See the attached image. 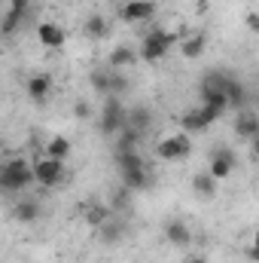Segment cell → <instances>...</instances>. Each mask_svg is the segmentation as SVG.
<instances>
[{"label": "cell", "instance_id": "obj_1", "mask_svg": "<svg viewBox=\"0 0 259 263\" xmlns=\"http://www.w3.org/2000/svg\"><path fill=\"white\" fill-rule=\"evenodd\" d=\"M31 184H37V175H34V165L28 159L15 156V159H6L3 162V168H0V187L6 193H21Z\"/></svg>", "mask_w": 259, "mask_h": 263}, {"label": "cell", "instance_id": "obj_2", "mask_svg": "<svg viewBox=\"0 0 259 263\" xmlns=\"http://www.w3.org/2000/svg\"><path fill=\"white\" fill-rule=\"evenodd\" d=\"M125 126H128V110H125L122 98L119 95H107V101H104V107L98 114V132L104 138H116Z\"/></svg>", "mask_w": 259, "mask_h": 263}, {"label": "cell", "instance_id": "obj_3", "mask_svg": "<svg viewBox=\"0 0 259 263\" xmlns=\"http://www.w3.org/2000/svg\"><path fill=\"white\" fill-rule=\"evenodd\" d=\"M177 40H180L177 34H171V31H162V28H153L149 34H143L137 55H140L143 62H162V59L171 52V46H174Z\"/></svg>", "mask_w": 259, "mask_h": 263}, {"label": "cell", "instance_id": "obj_4", "mask_svg": "<svg viewBox=\"0 0 259 263\" xmlns=\"http://www.w3.org/2000/svg\"><path fill=\"white\" fill-rule=\"evenodd\" d=\"M189 153H192V141H189L186 132L171 135V138H162L156 144V156L165 159V162H183V159H189Z\"/></svg>", "mask_w": 259, "mask_h": 263}, {"label": "cell", "instance_id": "obj_5", "mask_svg": "<svg viewBox=\"0 0 259 263\" xmlns=\"http://www.w3.org/2000/svg\"><path fill=\"white\" fill-rule=\"evenodd\" d=\"M34 175H37V184H40V187H58V184L64 181L67 168H64V162H58V159L40 156V159L34 162Z\"/></svg>", "mask_w": 259, "mask_h": 263}, {"label": "cell", "instance_id": "obj_6", "mask_svg": "<svg viewBox=\"0 0 259 263\" xmlns=\"http://www.w3.org/2000/svg\"><path fill=\"white\" fill-rule=\"evenodd\" d=\"M156 12V3L153 0H125L119 6V18L128 22V25H140V22H149Z\"/></svg>", "mask_w": 259, "mask_h": 263}, {"label": "cell", "instance_id": "obj_7", "mask_svg": "<svg viewBox=\"0 0 259 263\" xmlns=\"http://www.w3.org/2000/svg\"><path fill=\"white\" fill-rule=\"evenodd\" d=\"M217 120L210 117V110L201 104V107H189L183 117H180V126H183V132L186 135H201V132H207L210 126H213Z\"/></svg>", "mask_w": 259, "mask_h": 263}, {"label": "cell", "instance_id": "obj_8", "mask_svg": "<svg viewBox=\"0 0 259 263\" xmlns=\"http://www.w3.org/2000/svg\"><path fill=\"white\" fill-rule=\"evenodd\" d=\"M207 172H210L217 181H226V178L235 172V153H232L229 147H217V150L210 153V165H207Z\"/></svg>", "mask_w": 259, "mask_h": 263}, {"label": "cell", "instance_id": "obj_9", "mask_svg": "<svg viewBox=\"0 0 259 263\" xmlns=\"http://www.w3.org/2000/svg\"><path fill=\"white\" fill-rule=\"evenodd\" d=\"M37 40L46 46V49H61L67 43V31L55 22H40L37 25Z\"/></svg>", "mask_w": 259, "mask_h": 263}, {"label": "cell", "instance_id": "obj_10", "mask_svg": "<svg viewBox=\"0 0 259 263\" xmlns=\"http://www.w3.org/2000/svg\"><path fill=\"white\" fill-rule=\"evenodd\" d=\"M25 89H28V98H31V101L43 104V101H49V95H52V77H49V73H34V77H28Z\"/></svg>", "mask_w": 259, "mask_h": 263}, {"label": "cell", "instance_id": "obj_11", "mask_svg": "<svg viewBox=\"0 0 259 263\" xmlns=\"http://www.w3.org/2000/svg\"><path fill=\"white\" fill-rule=\"evenodd\" d=\"M229 83H232V73H226V70H207L204 77H201V98L204 95H217V92H226L229 89Z\"/></svg>", "mask_w": 259, "mask_h": 263}, {"label": "cell", "instance_id": "obj_12", "mask_svg": "<svg viewBox=\"0 0 259 263\" xmlns=\"http://www.w3.org/2000/svg\"><path fill=\"white\" fill-rule=\"evenodd\" d=\"M119 181H122V187H128L131 193H140V190L149 187V172H146V165L122 168V172H119Z\"/></svg>", "mask_w": 259, "mask_h": 263}, {"label": "cell", "instance_id": "obj_13", "mask_svg": "<svg viewBox=\"0 0 259 263\" xmlns=\"http://www.w3.org/2000/svg\"><path fill=\"white\" fill-rule=\"evenodd\" d=\"M165 239H168L174 248H189L192 230H189L183 220H168V223H165Z\"/></svg>", "mask_w": 259, "mask_h": 263}, {"label": "cell", "instance_id": "obj_14", "mask_svg": "<svg viewBox=\"0 0 259 263\" xmlns=\"http://www.w3.org/2000/svg\"><path fill=\"white\" fill-rule=\"evenodd\" d=\"M235 135L244 138V141L259 138V117L256 114H250V110H238V117H235Z\"/></svg>", "mask_w": 259, "mask_h": 263}, {"label": "cell", "instance_id": "obj_15", "mask_svg": "<svg viewBox=\"0 0 259 263\" xmlns=\"http://www.w3.org/2000/svg\"><path fill=\"white\" fill-rule=\"evenodd\" d=\"M217 187H220V181L210 175V172H198L192 175V193L201 199H213L217 196Z\"/></svg>", "mask_w": 259, "mask_h": 263}, {"label": "cell", "instance_id": "obj_16", "mask_svg": "<svg viewBox=\"0 0 259 263\" xmlns=\"http://www.w3.org/2000/svg\"><path fill=\"white\" fill-rule=\"evenodd\" d=\"M12 217H15L18 223H34V220L40 217V202H37V199H21V202L12 208Z\"/></svg>", "mask_w": 259, "mask_h": 263}, {"label": "cell", "instance_id": "obj_17", "mask_svg": "<svg viewBox=\"0 0 259 263\" xmlns=\"http://www.w3.org/2000/svg\"><path fill=\"white\" fill-rule=\"evenodd\" d=\"M82 34L89 37V40H101V37H107L110 34V25H107V18L104 15H89L85 18V25H82Z\"/></svg>", "mask_w": 259, "mask_h": 263}, {"label": "cell", "instance_id": "obj_18", "mask_svg": "<svg viewBox=\"0 0 259 263\" xmlns=\"http://www.w3.org/2000/svg\"><path fill=\"white\" fill-rule=\"evenodd\" d=\"M73 153V144L61 138V135H55V138H49V144H46V153L43 156H49V159H58V162H64L67 156Z\"/></svg>", "mask_w": 259, "mask_h": 263}, {"label": "cell", "instance_id": "obj_19", "mask_svg": "<svg viewBox=\"0 0 259 263\" xmlns=\"http://www.w3.org/2000/svg\"><path fill=\"white\" fill-rule=\"evenodd\" d=\"M204 46H207V37L204 34H189V37L180 40V55L183 59H198L204 52Z\"/></svg>", "mask_w": 259, "mask_h": 263}, {"label": "cell", "instance_id": "obj_20", "mask_svg": "<svg viewBox=\"0 0 259 263\" xmlns=\"http://www.w3.org/2000/svg\"><path fill=\"white\" fill-rule=\"evenodd\" d=\"M226 95H229V110H244V104H247V86H244L241 80H235V77H232V83H229Z\"/></svg>", "mask_w": 259, "mask_h": 263}, {"label": "cell", "instance_id": "obj_21", "mask_svg": "<svg viewBox=\"0 0 259 263\" xmlns=\"http://www.w3.org/2000/svg\"><path fill=\"white\" fill-rule=\"evenodd\" d=\"M137 59H140V55H137L131 46H116V49L110 52V67H113V70H122V67H131Z\"/></svg>", "mask_w": 259, "mask_h": 263}, {"label": "cell", "instance_id": "obj_22", "mask_svg": "<svg viewBox=\"0 0 259 263\" xmlns=\"http://www.w3.org/2000/svg\"><path fill=\"white\" fill-rule=\"evenodd\" d=\"M92 89L101 95H113V67L110 70H95L92 73Z\"/></svg>", "mask_w": 259, "mask_h": 263}, {"label": "cell", "instance_id": "obj_23", "mask_svg": "<svg viewBox=\"0 0 259 263\" xmlns=\"http://www.w3.org/2000/svg\"><path fill=\"white\" fill-rule=\"evenodd\" d=\"M107 220H110V208H107V205H89V208H85V223H89V227L101 230Z\"/></svg>", "mask_w": 259, "mask_h": 263}, {"label": "cell", "instance_id": "obj_24", "mask_svg": "<svg viewBox=\"0 0 259 263\" xmlns=\"http://www.w3.org/2000/svg\"><path fill=\"white\" fill-rule=\"evenodd\" d=\"M128 126L137 132H146L153 126V114L146 110V107H131L128 110Z\"/></svg>", "mask_w": 259, "mask_h": 263}, {"label": "cell", "instance_id": "obj_25", "mask_svg": "<svg viewBox=\"0 0 259 263\" xmlns=\"http://www.w3.org/2000/svg\"><path fill=\"white\" fill-rule=\"evenodd\" d=\"M140 135L143 132L131 129V126H125V129L116 135V150H137V141H140Z\"/></svg>", "mask_w": 259, "mask_h": 263}, {"label": "cell", "instance_id": "obj_26", "mask_svg": "<svg viewBox=\"0 0 259 263\" xmlns=\"http://www.w3.org/2000/svg\"><path fill=\"white\" fill-rule=\"evenodd\" d=\"M98 239H101V242H107V245H113V242H119V239H122V227H119L116 220H107V223L98 230Z\"/></svg>", "mask_w": 259, "mask_h": 263}, {"label": "cell", "instance_id": "obj_27", "mask_svg": "<svg viewBox=\"0 0 259 263\" xmlns=\"http://www.w3.org/2000/svg\"><path fill=\"white\" fill-rule=\"evenodd\" d=\"M21 12H15V9H6V15H3V34H15V28L21 25Z\"/></svg>", "mask_w": 259, "mask_h": 263}, {"label": "cell", "instance_id": "obj_28", "mask_svg": "<svg viewBox=\"0 0 259 263\" xmlns=\"http://www.w3.org/2000/svg\"><path fill=\"white\" fill-rule=\"evenodd\" d=\"M128 187H119V190H116V193H113V205H110V208H116V211H122V208H125V205H128Z\"/></svg>", "mask_w": 259, "mask_h": 263}, {"label": "cell", "instance_id": "obj_29", "mask_svg": "<svg viewBox=\"0 0 259 263\" xmlns=\"http://www.w3.org/2000/svg\"><path fill=\"white\" fill-rule=\"evenodd\" d=\"M125 89H128V80H125L122 73H116V70H113V95H122Z\"/></svg>", "mask_w": 259, "mask_h": 263}, {"label": "cell", "instance_id": "obj_30", "mask_svg": "<svg viewBox=\"0 0 259 263\" xmlns=\"http://www.w3.org/2000/svg\"><path fill=\"white\" fill-rule=\"evenodd\" d=\"M247 28L253 34H259V12H247Z\"/></svg>", "mask_w": 259, "mask_h": 263}, {"label": "cell", "instance_id": "obj_31", "mask_svg": "<svg viewBox=\"0 0 259 263\" xmlns=\"http://www.w3.org/2000/svg\"><path fill=\"white\" fill-rule=\"evenodd\" d=\"M9 9H15V12H28V0H9Z\"/></svg>", "mask_w": 259, "mask_h": 263}, {"label": "cell", "instance_id": "obj_32", "mask_svg": "<svg viewBox=\"0 0 259 263\" xmlns=\"http://www.w3.org/2000/svg\"><path fill=\"white\" fill-rule=\"evenodd\" d=\"M89 114H92V110H89V104H85V101H79V104H76V117H79V120H89Z\"/></svg>", "mask_w": 259, "mask_h": 263}, {"label": "cell", "instance_id": "obj_33", "mask_svg": "<svg viewBox=\"0 0 259 263\" xmlns=\"http://www.w3.org/2000/svg\"><path fill=\"white\" fill-rule=\"evenodd\" d=\"M183 263H207V260H204L201 254H186V257H183Z\"/></svg>", "mask_w": 259, "mask_h": 263}, {"label": "cell", "instance_id": "obj_34", "mask_svg": "<svg viewBox=\"0 0 259 263\" xmlns=\"http://www.w3.org/2000/svg\"><path fill=\"white\" fill-rule=\"evenodd\" d=\"M247 257H250L253 263H259V248H256V245H250V248H247Z\"/></svg>", "mask_w": 259, "mask_h": 263}, {"label": "cell", "instance_id": "obj_35", "mask_svg": "<svg viewBox=\"0 0 259 263\" xmlns=\"http://www.w3.org/2000/svg\"><path fill=\"white\" fill-rule=\"evenodd\" d=\"M250 144H253V156H256V159H259V138H253Z\"/></svg>", "mask_w": 259, "mask_h": 263}, {"label": "cell", "instance_id": "obj_36", "mask_svg": "<svg viewBox=\"0 0 259 263\" xmlns=\"http://www.w3.org/2000/svg\"><path fill=\"white\" fill-rule=\"evenodd\" d=\"M253 245H256V248H259V230H256V233H253Z\"/></svg>", "mask_w": 259, "mask_h": 263}, {"label": "cell", "instance_id": "obj_37", "mask_svg": "<svg viewBox=\"0 0 259 263\" xmlns=\"http://www.w3.org/2000/svg\"><path fill=\"white\" fill-rule=\"evenodd\" d=\"M64 3H70V0H64Z\"/></svg>", "mask_w": 259, "mask_h": 263}]
</instances>
